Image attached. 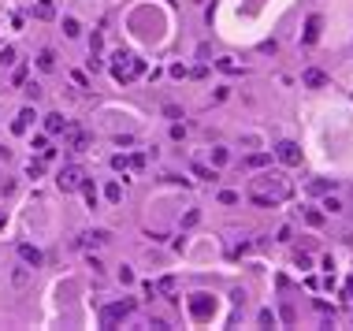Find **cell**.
<instances>
[{
  "label": "cell",
  "mask_w": 353,
  "mask_h": 331,
  "mask_svg": "<svg viewBox=\"0 0 353 331\" xmlns=\"http://www.w3.org/2000/svg\"><path fill=\"white\" fill-rule=\"evenodd\" d=\"M141 71H145V63H141L138 56H130V52H119V56H116V63H112V74H116L119 82H130V78H138Z\"/></svg>",
  "instance_id": "obj_1"
},
{
  "label": "cell",
  "mask_w": 353,
  "mask_h": 331,
  "mask_svg": "<svg viewBox=\"0 0 353 331\" xmlns=\"http://www.w3.org/2000/svg\"><path fill=\"white\" fill-rule=\"evenodd\" d=\"M82 183H85V172L78 164H67L60 175H56V186H60L63 194H74V190H82Z\"/></svg>",
  "instance_id": "obj_2"
},
{
  "label": "cell",
  "mask_w": 353,
  "mask_h": 331,
  "mask_svg": "<svg viewBox=\"0 0 353 331\" xmlns=\"http://www.w3.org/2000/svg\"><path fill=\"white\" fill-rule=\"evenodd\" d=\"M130 313H134V301H116V305H108V309L101 313V324H104V327H116L119 320H127Z\"/></svg>",
  "instance_id": "obj_3"
},
{
  "label": "cell",
  "mask_w": 353,
  "mask_h": 331,
  "mask_svg": "<svg viewBox=\"0 0 353 331\" xmlns=\"http://www.w3.org/2000/svg\"><path fill=\"white\" fill-rule=\"evenodd\" d=\"M275 156H279L286 168H298L301 164V149L294 145V141H279V145H275Z\"/></svg>",
  "instance_id": "obj_4"
},
{
  "label": "cell",
  "mask_w": 353,
  "mask_h": 331,
  "mask_svg": "<svg viewBox=\"0 0 353 331\" xmlns=\"http://www.w3.org/2000/svg\"><path fill=\"white\" fill-rule=\"evenodd\" d=\"M45 130H49V134H67V119H63L60 112H52V116H45Z\"/></svg>",
  "instance_id": "obj_5"
},
{
  "label": "cell",
  "mask_w": 353,
  "mask_h": 331,
  "mask_svg": "<svg viewBox=\"0 0 353 331\" xmlns=\"http://www.w3.org/2000/svg\"><path fill=\"white\" fill-rule=\"evenodd\" d=\"M301 82H305V86H312V90H320V86H327V74L316 71V67H309V71H301Z\"/></svg>",
  "instance_id": "obj_6"
},
{
  "label": "cell",
  "mask_w": 353,
  "mask_h": 331,
  "mask_svg": "<svg viewBox=\"0 0 353 331\" xmlns=\"http://www.w3.org/2000/svg\"><path fill=\"white\" fill-rule=\"evenodd\" d=\"M190 313H194L197 320H205L208 313H212V305H208V298H205V294H194V301H190Z\"/></svg>",
  "instance_id": "obj_7"
},
{
  "label": "cell",
  "mask_w": 353,
  "mask_h": 331,
  "mask_svg": "<svg viewBox=\"0 0 353 331\" xmlns=\"http://www.w3.org/2000/svg\"><path fill=\"white\" fill-rule=\"evenodd\" d=\"M320 26H323V19L320 15H309V23H305V41H320Z\"/></svg>",
  "instance_id": "obj_8"
},
{
  "label": "cell",
  "mask_w": 353,
  "mask_h": 331,
  "mask_svg": "<svg viewBox=\"0 0 353 331\" xmlns=\"http://www.w3.org/2000/svg\"><path fill=\"white\" fill-rule=\"evenodd\" d=\"M104 242H108V231H85L78 238V245H104Z\"/></svg>",
  "instance_id": "obj_9"
},
{
  "label": "cell",
  "mask_w": 353,
  "mask_h": 331,
  "mask_svg": "<svg viewBox=\"0 0 353 331\" xmlns=\"http://www.w3.org/2000/svg\"><path fill=\"white\" fill-rule=\"evenodd\" d=\"M19 257L37 268V264H41V250H34V245H26V242H23V245H19Z\"/></svg>",
  "instance_id": "obj_10"
},
{
  "label": "cell",
  "mask_w": 353,
  "mask_h": 331,
  "mask_svg": "<svg viewBox=\"0 0 353 331\" xmlns=\"http://www.w3.org/2000/svg\"><path fill=\"white\" fill-rule=\"evenodd\" d=\"M30 123H34V112H30V108H23V112H19V116H15V123H12V130H15V134H23V130L30 127Z\"/></svg>",
  "instance_id": "obj_11"
},
{
  "label": "cell",
  "mask_w": 353,
  "mask_h": 331,
  "mask_svg": "<svg viewBox=\"0 0 353 331\" xmlns=\"http://www.w3.org/2000/svg\"><path fill=\"white\" fill-rule=\"evenodd\" d=\"M71 149H74V153L90 149V134H82V130H71Z\"/></svg>",
  "instance_id": "obj_12"
},
{
  "label": "cell",
  "mask_w": 353,
  "mask_h": 331,
  "mask_svg": "<svg viewBox=\"0 0 353 331\" xmlns=\"http://www.w3.org/2000/svg\"><path fill=\"white\" fill-rule=\"evenodd\" d=\"M34 15H37V19H52V15H56V8L49 4V0H37V8H34Z\"/></svg>",
  "instance_id": "obj_13"
},
{
  "label": "cell",
  "mask_w": 353,
  "mask_h": 331,
  "mask_svg": "<svg viewBox=\"0 0 353 331\" xmlns=\"http://www.w3.org/2000/svg\"><path fill=\"white\" fill-rule=\"evenodd\" d=\"M37 67H41V71H52V67H56V56H52L49 49H45L41 56H37Z\"/></svg>",
  "instance_id": "obj_14"
},
{
  "label": "cell",
  "mask_w": 353,
  "mask_h": 331,
  "mask_svg": "<svg viewBox=\"0 0 353 331\" xmlns=\"http://www.w3.org/2000/svg\"><path fill=\"white\" fill-rule=\"evenodd\" d=\"M194 175H197V179H208V183H216V179H219L212 168H205V164H194Z\"/></svg>",
  "instance_id": "obj_15"
},
{
  "label": "cell",
  "mask_w": 353,
  "mask_h": 331,
  "mask_svg": "<svg viewBox=\"0 0 353 331\" xmlns=\"http://www.w3.org/2000/svg\"><path fill=\"white\" fill-rule=\"evenodd\" d=\"M216 67L223 71V74H238V71H242V67L234 63V60H216Z\"/></svg>",
  "instance_id": "obj_16"
},
{
  "label": "cell",
  "mask_w": 353,
  "mask_h": 331,
  "mask_svg": "<svg viewBox=\"0 0 353 331\" xmlns=\"http://www.w3.org/2000/svg\"><path fill=\"white\" fill-rule=\"evenodd\" d=\"M104 194H108V201H119V197H123V186L119 183H108V190H104Z\"/></svg>",
  "instance_id": "obj_17"
},
{
  "label": "cell",
  "mask_w": 353,
  "mask_h": 331,
  "mask_svg": "<svg viewBox=\"0 0 353 331\" xmlns=\"http://www.w3.org/2000/svg\"><path fill=\"white\" fill-rule=\"evenodd\" d=\"M164 116L179 123V119H183V108H179V105H164Z\"/></svg>",
  "instance_id": "obj_18"
},
{
  "label": "cell",
  "mask_w": 353,
  "mask_h": 331,
  "mask_svg": "<svg viewBox=\"0 0 353 331\" xmlns=\"http://www.w3.org/2000/svg\"><path fill=\"white\" fill-rule=\"evenodd\" d=\"M327 190H335V179H331V183H323V179L312 183V194H327Z\"/></svg>",
  "instance_id": "obj_19"
},
{
  "label": "cell",
  "mask_w": 353,
  "mask_h": 331,
  "mask_svg": "<svg viewBox=\"0 0 353 331\" xmlns=\"http://www.w3.org/2000/svg\"><path fill=\"white\" fill-rule=\"evenodd\" d=\"M63 34H67V37H78V23H74V19H63Z\"/></svg>",
  "instance_id": "obj_20"
},
{
  "label": "cell",
  "mask_w": 353,
  "mask_h": 331,
  "mask_svg": "<svg viewBox=\"0 0 353 331\" xmlns=\"http://www.w3.org/2000/svg\"><path fill=\"white\" fill-rule=\"evenodd\" d=\"M0 63H4V67H12V63H15V49H0Z\"/></svg>",
  "instance_id": "obj_21"
},
{
  "label": "cell",
  "mask_w": 353,
  "mask_h": 331,
  "mask_svg": "<svg viewBox=\"0 0 353 331\" xmlns=\"http://www.w3.org/2000/svg\"><path fill=\"white\" fill-rule=\"evenodd\" d=\"M268 160H272L268 153H253V156H249V164H253V168H264V164H268Z\"/></svg>",
  "instance_id": "obj_22"
},
{
  "label": "cell",
  "mask_w": 353,
  "mask_h": 331,
  "mask_svg": "<svg viewBox=\"0 0 353 331\" xmlns=\"http://www.w3.org/2000/svg\"><path fill=\"white\" fill-rule=\"evenodd\" d=\"M305 220H309L312 227H320V223H323V212H316V209H309V212H305Z\"/></svg>",
  "instance_id": "obj_23"
},
{
  "label": "cell",
  "mask_w": 353,
  "mask_h": 331,
  "mask_svg": "<svg viewBox=\"0 0 353 331\" xmlns=\"http://www.w3.org/2000/svg\"><path fill=\"white\" fill-rule=\"evenodd\" d=\"M82 190H85V201L97 205V190H93V183H82Z\"/></svg>",
  "instance_id": "obj_24"
},
{
  "label": "cell",
  "mask_w": 353,
  "mask_h": 331,
  "mask_svg": "<svg viewBox=\"0 0 353 331\" xmlns=\"http://www.w3.org/2000/svg\"><path fill=\"white\" fill-rule=\"evenodd\" d=\"M219 201H223V205H238V194L234 190H223V194H219Z\"/></svg>",
  "instance_id": "obj_25"
},
{
  "label": "cell",
  "mask_w": 353,
  "mask_h": 331,
  "mask_svg": "<svg viewBox=\"0 0 353 331\" xmlns=\"http://www.w3.org/2000/svg\"><path fill=\"white\" fill-rule=\"evenodd\" d=\"M112 168H119V172H123V168H130V156H116V160H112Z\"/></svg>",
  "instance_id": "obj_26"
},
{
  "label": "cell",
  "mask_w": 353,
  "mask_h": 331,
  "mask_svg": "<svg viewBox=\"0 0 353 331\" xmlns=\"http://www.w3.org/2000/svg\"><path fill=\"white\" fill-rule=\"evenodd\" d=\"M41 172H45V164H41V160H30V175L37 179V175H41Z\"/></svg>",
  "instance_id": "obj_27"
},
{
  "label": "cell",
  "mask_w": 353,
  "mask_h": 331,
  "mask_svg": "<svg viewBox=\"0 0 353 331\" xmlns=\"http://www.w3.org/2000/svg\"><path fill=\"white\" fill-rule=\"evenodd\" d=\"M346 298H353V279L346 283Z\"/></svg>",
  "instance_id": "obj_28"
}]
</instances>
